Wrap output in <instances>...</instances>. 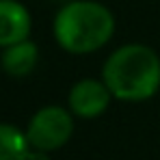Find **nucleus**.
<instances>
[{"label":"nucleus","mask_w":160,"mask_h":160,"mask_svg":"<svg viewBox=\"0 0 160 160\" xmlns=\"http://www.w3.org/2000/svg\"><path fill=\"white\" fill-rule=\"evenodd\" d=\"M102 80L115 100L143 102L160 89V56L143 43L117 48L102 67Z\"/></svg>","instance_id":"obj_1"},{"label":"nucleus","mask_w":160,"mask_h":160,"mask_svg":"<svg viewBox=\"0 0 160 160\" xmlns=\"http://www.w3.org/2000/svg\"><path fill=\"white\" fill-rule=\"evenodd\" d=\"M54 39L69 54H89L104 48L115 35V15L102 2L74 0L58 9Z\"/></svg>","instance_id":"obj_2"},{"label":"nucleus","mask_w":160,"mask_h":160,"mask_svg":"<svg viewBox=\"0 0 160 160\" xmlns=\"http://www.w3.org/2000/svg\"><path fill=\"white\" fill-rule=\"evenodd\" d=\"M74 112L65 106H43L39 108L26 128V138L32 149L56 152L74 134Z\"/></svg>","instance_id":"obj_3"},{"label":"nucleus","mask_w":160,"mask_h":160,"mask_svg":"<svg viewBox=\"0 0 160 160\" xmlns=\"http://www.w3.org/2000/svg\"><path fill=\"white\" fill-rule=\"evenodd\" d=\"M112 100V93L108 91L104 80H95V78H84L78 80L67 95V106L69 110L82 117V119H95L100 117L104 110L108 108Z\"/></svg>","instance_id":"obj_4"},{"label":"nucleus","mask_w":160,"mask_h":160,"mask_svg":"<svg viewBox=\"0 0 160 160\" xmlns=\"http://www.w3.org/2000/svg\"><path fill=\"white\" fill-rule=\"evenodd\" d=\"M30 28H32V20L22 2L0 0V48L28 39Z\"/></svg>","instance_id":"obj_5"},{"label":"nucleus","mask_w":160,"mask_h":160,"mask_svg":"<svg viewBox=\"0 0 160 160\" xmlns=\"http://www.w3.org/2000/svg\"><path fill=\"white\" fill-rule=\"evenodd\" d=\"M37 61H39V50L30 39H24V41L13 43V46L2 48V56H0L2 72L13 76V78L28 76L35 69Z\"/></svg>","instance_id":"obj_6"},{"label":"nucleus","mask_w":160,"mask_h":160,"mask_svg":"<svg viewBox=\"0 0 160 160\" xmlns=\"http://www.w3.org/2000/svg\"><path fill=\"white\" fill-rule=\"evenodd\" d=\"M30 143L26 132L11 123H0V160H26Z\"/></svg>","instance_id":"obj_7"},{"label":"nucleus","mask_w":160,"mask_h":160,"mask_svg":"<svg viewBox=\"0 0 160 160\" xmlns=\"http://www.w3.org/2000/svg\"><path fill=\"white\" fill-rule=\"evenodd\" d=\"M26 160H50V152H41V149H32L30 147Z\"/></svg>","instance_id":"obj_8"}]
</instances>
